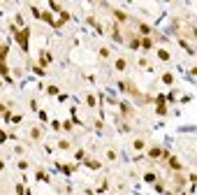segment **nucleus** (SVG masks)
I'll return each mask as SVG.
<instances>
[{
	"instance_id": "1",
	"label": "nucleus",
	"mask_w": 197,
	"mask_h": 195,
	"mask_svg": "<svg viewBox=\"0 0 197 195\" xmlns=\"http://www.w3.org/2000/svg\"><path fill=\"white\" fill-rule=\"evenodd\" d=\"M16 40H19V44H21V49L28 51V30H23V33L16 30Z\"/></svg>"
},
{
	"instance_id": "2",
	"label": "nucleus",
	"mask_w": 197,
	"mask_h": 195,
	"mask_svg": "<svg viewBox=\"0 0 197 195\" xmlns=\"http://www.w3.org/2000/svg\"><path fill=\"white\" fill-rule=\"evenodd\" d=\"M144 181H148V183H155V181H158V176H155L153 172H146V174H144Z\"/></svg>"
},
{
	"instance_id": "3",
	"label": "nucleus",
	"mask_w": 197,
	"mask_h": 195,
	"mask_svg": "<svg viewBox=\"0 0 197 195\" xmlns=\"http://www.w3.org/2000/svg\"><path fill=\"white\" fill-rule=\"evenodd\" d=\"M116 70H118V72L125 70V58H118V60H116Z\"/></svg>"
},
{
	"instance_id": "4",
	"label": "nucleus",
	"mask_w": 197,
	"mask_h": 195,
	"mask_svg": "<svg viewBox=\"0 0 197 195\" xmlns=\"http://www.w3.org/2000/svg\"><path fill=\"white\" fill-rule=\"evenodd\" d=\"M86 102H88V107H95V95H93V93L86 95Z\"/></svg>"
},
{
	"instance_id": "5",
	"label": "nucleus",
	"mask_w": 197,
	"mask_h": 195,
	"mask_svg": "<svg viewBox=\"0 0 197 195\" xmlns=\"http://www.w3.org/2000/svg\"><path fill=\"white\" fill-rule=\"evenodd\" d=\"M5 56H7V47L3 44V47H0V63H5Z\"/></svg>"
},
{
	"instance_id": "6",
	"label": "nucleus",
	"mask_w": 197,
	"mask_h": 195,
	"mask_svg": "<svg viewBox=\"0 0 197 195\" xmlns=\"http://www.w3.org/2000/svg\"><path fill=\"white\" fill-rule=\"evenodd\" d=\"M158 56H160V58H162V60H169V54H167V51H165V49H160V51H158Z\"/></svg>"
},
{
	"instance_id": "7",
	"label": "nucleus",
	"mask_w": 197,
	"mask_h": 195,
	"mask_svg": "<svg viewBox=\"0 0 197 195\" xmlns=\"http://www.w3.org/2000/svg\"><path fill=\"white\" fill-rule=\"evenodd\" d=\"M40 135H42V133H40V128H33V130H30V137H33V139H37Z\"/></svg>"
},
{
	"instance_id": "8",
	"label": "nucleus",
	"mask_w": 197,
	"mask_h": 195,
	"mask_svg": "<svg viewBox=\"0 0 197 195\" xmlns=\"http://www.w3.org/2000/svg\"><path fill=\"white\" fill-rule=\"evenodd\" d=\"M162 81H165V84H172V81H174V77H172V74H169V72H167V74H165V77H162Z\"/></svg>"
},
{
	"instance_id": "9",
	"label": "nucleus",
	"mask_w": 197,
	"mask_h": 195,
	"mask_svg": "<svg viewBox=\"0 0 197 195\" xmlns=\"http://www.w3.org/2000/svg\"><path fill=\"white\" fill-rule=\"evenodd\" d=\"M160 153H162V151H160V149H151V158H158V156H160Z\"/></svg>"
},
{
	"instance_id": "10",
	"label": "nucleus",
	"mask_w": 197,
	"mask_h": 195,
	"mask_svg": "<svg viewBox=\"0 0 197 195\" xmlns=\"http://www.w3.org/2000/svg\"><path fill=\"white\" fill-rule=\"evenodd\" d=\"M139 30H142L144 35H148V33H151V28H148V26H139Z\"/></svg>"
},
{
	"instance_id": "11",
	"label": "nucleus",
	"mask_w": 197,
	"mask_h": 195,
	"mask_svg": "<svg viewBox=\"0 0 197 195\" xmlns=\"http://www.w3.org/2000/svg\"><path fill=\"white\" fill-rule=\"evenodd\" d=\"M100 56H102V58H107V56H109V49H105V47H102V49H100Z\"/></svg>"
},
{
	"instance_id": "12",
	"label": "nucleus",
	"mask_w": 197,
	"mask_h": 195,
	"mask_svg": "<svg viewBox=\"0 0 197 195\" xmlns=\"http://www.w3.org/2000/svg\"><path fill=\"white\" fill-rule=\"evenodd\" d=\"M107 158H109V160H116V153H114V151L109 149V151H107Z\"/></svg>"
},
{
	"instance_id": "13",
	"label": "nucleus",
	"mask_w": 197,
	"mask_h": 195,
	"mask_svg": "<svg viewBox=\"0 0 197 195\" xmlns=\"http://www.w3.org/2000/svg\"><path fill=\"white\" fill-rule=\"evenodd\" d=\"M169 163H172V167H176V170H179V167H181V165H179V160H176V158H169Z\"/></svg>"
},
{
	"instance_id": "14",
	"label": "nucleus",
	"mask_w": 197,
	"mask_h": 195,
	"mask_svg": "<svg viewBox=\"0 0 197 195\" xmlns=\"http://www.w3.org/2000/svg\"><path fill=\"white\" fill-rule=\"evenodd\" d=\"M5 139H7V135H5L3 130H0V142H5Z\"/></svg>"
},
{
	"instance_id": "15",
	"label": "nucleus",
	"mask_w": 197,
	"mask_h": 195,
	"mask_svg": "<svg viewBox=\"0 0 197 195\" xmlns=\"http://www.w3.org/2000/svg\"><path fill=\"white\" fill-rule=\"evenodd\" d=\"M0 167H3V165H0Z\"/></svg>"
}]
</instances>
